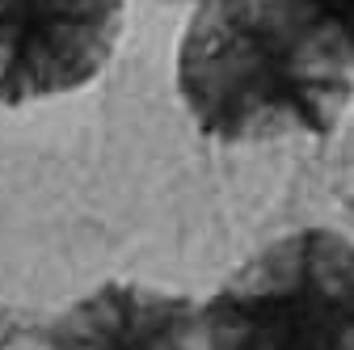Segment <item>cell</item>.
I'll return each instance as SVG.
<instances>
[{"instance_id": "obj_1", "label": "cell", "mask_w": 354, "mask_h": 350, "mask_svg": "<svg viewBox=\"0 0 354 350\" xmlns=\"http://www.w3.org/2000/svg\"><path fill=\"white\" fill-rule=\"evenodd\" d=\"M190 122L215 144L325 140L354 102V72L287 0H198L173 59Z\"/></svg>"}, {"instance_id": "obj_2", "label": "cell", "mask_w": 354, "mask_h": 350, "mask_svg": "<svg viewBox=\"0 0 354 350\" xmlns=\"http://www.w3.org/2000/svg\"><path fill=\"white\" fill-rule=\"evenodd\" d=\"M198 317L207 350H354V237H274L198 304Z\"/></svg>"}, {"instance_id": "obj_3", "label": "cell", "mask_w": 354, "mask_h": 350, "mask_svg": "<svg viewBox=\"0 0 354 350\" xmlns=\"http://www.w3.org/2000/svg\"><path fill=\"white\" fill-rule=\"evenodd\" d=\"M127 0H0V106L88 89L114 59Z\"/></svg>"}, {"instance_id": "obj_4", "label": "cell", "mask_w": 354, "mask_h": 350, "mask_svg": "<svg viewBox=\"0 0 354 350\" xmlns=\"http://www.w3.org/2000/svg\"><path fill=\"white\" fill-rule=\"evenodd\" d=\"M42 350H207V338L194 295L106 279L42 317Z\"/></svg>"}, {"instance_id": "obj_5", "label": "cell", "mask_w": 354, "mask_h": 350, "mask_svg": "<svg viewBox=\"0 0 354 350\" xmlns=\"http://www.w3.org/2000/svg\"><path fill=\"white\" fill-rule=\"evenodd\" d=\"M354 72V0H287Z\"/></svg>"}, {"instance_id": "obj_6", "label": "cell", "mask_w": 354, "mask_h": 350, "mask_svg": "<svg viewBox=\"0 0 354 350\" xmlns=\"http://www.w3.org/2000/svg\"><path fill=\"white\" fill-rule=\"evenodd\" d=\"M0 350H42V317L0 300Z\"/></svg>"}, {"instance_id": "obj_7", "label": "cell", "mask_w": 354, "mask_h": 350, "mask_svg": "<svg viewBox=\"0 0 354 350\" xmlns=\"http://www.w3.org/2000/svg\"><path fill=\"white\" fill-rule=\"evenodd\" d=\"M156 5H186V9H194L198 0H156Z\"/></svg>"}]
</instances>
